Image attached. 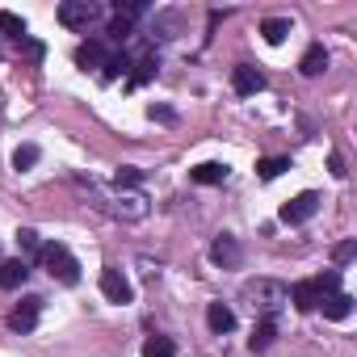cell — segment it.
<instances>
[{"label": "cell", "instance_id": "5", "mask_svg": "<svg viewBox=\"0 0 357 357\" xmlns=\"http://www.w3.org/2000/svg\"><path fill=\"white\" fill-rule=\"evenodd\" d=\"M315 211H319V194H315V190H303L298 198H290V202L282 206V223H307Z\"/></svg>", "mask_w": 357, "mask_h": 357}, {"label": "cell", "instance_id": "32", "mask_svg": "<svg viewBox=\"0 0 357 357\" xmlns=\"http://www.w3.org/2000/svg\"><path fill=\"white\" fill-rule=\"evenodd\" d=\"M147 114H151V118H160V122H172V109H160V105H151Z\"/></svg>", "mask_w": 357, "mask_h": 357}, {"label": "cell", "instance_id": "24", "mask_svg": "<svg viewBox=\"0 0 357 357\" xmlns=\"http://www.w3.org/2000/svg\"><path fill=\"white\" fill-rule=\"evenodd\" d=\"M38 155H43V151H38L34 143H22V147L13 151V168H17V172H26V168H34V164H38Z\"/></svg>", "mask_w": 357, "mask_h": 357}, {"label": "cell", "instance_id": "3", "mask_svg": "<svg viewBox=\"0 0 357 357\" xmlns=\"http://www.w3.org/2000/svg\"><path fill=\"white\" fill-rule=\"evenodd\" d=\"M59 22L68 30H89L93 22H101V5H97V0H63V5H59Z\"/></svg>", "mask_w": 357, "mask_h": 357}, {"label": "cell", "instance_id": "6", "mask_svg": "<svg viewBox=\"0 0 357 357\" xmlns=\"http://www.w3.org/2000/svg\"><path fill=\"white\" fill-rule=\"evenodd\" d=\"M105 59H109V51H105V43H101V38H89V43H80V47H76V68H84V72H101V68H105Z\"/></svg>", "mask_w": 357, "mask_h": 357}, {"label": "cell", "instance_id": "29", "mask_svg": "<svg viewBox=\"0 0 357 357\" xmlns=\"http://www.w3.org/2000/svg\"><path fill=\"white\" fill-rule=\"evenodd\" d=\"M17 51H22V55H26V59H34V63H38V59H43V55H47V51H43V43H34V38H30V34H26V38H22V43H17Z\"/></svg>", "mask_w": 357, "mask_h": 357}, {"label": "cell", "instance_id": "1", "mask_svg": "<svg viewBox=\"0 0 357 357\" xmlns=\"http://www.w3.org/2000/svg\"><path fill=\"white\" fill-rule=\"evenodd\" d=\"M244 298H248L252 311H261L265 319H273V315L290 303V290H286L282 282H273V278H257V282L244 286Z\"/></svg>", "mask_w": 357, "mask_h": 357}, {"label": "cell", "instance_id": "25", "mask_svg": "<svg viewBox=\"0 0 357 357\" xmlns=\"http://www.w3.org/2000/svg\"><path fill=\"white\" fill-rule=\"evenodd\" d=\"M17 248H22V261H26V257H38V248H43L38 231H34V227H22V231H17Z\"/></svg>", "mask_w": 357, "mask_h": 357}, {"label": "cell", "instance_id": "9", "mask_svg": "<svg viewBox=\"0 0 357 357\" xmlns=\"http://www.w3.org/2000/svg\"><path fill=\"white\" fill-rule=\"evenodd\" d=\"M38 311H43V298H34V294L22 298V307L9 315V328H13V332H34V328H38Z\"/></svg>", "mask_w": 357, "mask_h": 357}, {"label": "cell", "instance_id": "8", "mask_svg": "<svg viewBox=\"0 0 357 357\" xmlns=\"http://www.w3.org/2000/svg\"><path fill=\"white\" fill-rule=\"evenodd\" d=\"M101 294H105L109 303H130V298H135V290H130V282L122 278V269H105V273H101Z\"/></svg>", "mask_w": 357, "mask_h": 357}, {"label": "cell", "instance_id": "11", "mask_svg": "<svg viewBox=\"0 0 357 357\" xmlns=\"http://www.w3.org/2000/svg\"><path fill=\"white\" fill-rule=\"evenodd\" d=\"M211 257H215V265L236 269V265H240V244H236V236H219V240L211 244Z\"/></svg>", "mask_w": 357, "mask_h": 357}, {"label": "cell", "instance_id": "21", "mask_svg": "<svg viewBox=\"0 0 357 357\" xmlns=\"http://www.w3.org/2000/svg\"><path fill=\"white\" fill-rule=\"evenodd\" d=\"M0 34H9L13 43H22L26 38V17H17V13L5 9V13H0Z\"/></svg>", "mask_w": 357, "mask_h": 357}, {"label": "cell", "instance_id": "23", "mask_svg": "<svg viewBox=\"0 0 357 357\" xmlns=\"http://www.w3.org/2000/svg\"><path fill=\"white\" fill-rule=\"evenodd\" d=\"M155 68H160V63H155V55H143V59L135 63V72H130V89H139V84H147V80L155 76Z\"/></svg>", "mask_w": 357, "mask_h": 357}, {"label": "cell", "instance_id": "18", "mask_svg": "<svg viewBox=\"0 0 357 357\" xmlns=\"http://www.w3.org/2000/svg\"><path fill=\"white\" fill-rule=\"evenodd\" d=\"M286 34H290V22H286V17H265V22H261V38H265L269 47L286 43Z\"/></svg>", "mask_w": 357, "mask_h": 357}, {"label": "cell", "instance_id": "19", "mask_svg": "<svg viewBox=\"0 0 357 357\" xmlns=\"http://www.w3.org/2000/svg\"><path fill=\"white\" fill-rule=\"evenodd\" d=\"M286 168H290V155H265L257 164V176H261V181H273V176H282Z\"/></svg>", "mask_w": 357, "mask_h": 357}, {"label": "cell", "instance_id": "27", "mask_svg": "<svg viewBox=\"0 0 357 357\" xmlns=\"http://www.w3.org/2000/svg\"><path fill=\"white\" fill-rule=\"evenodd\" d=\"M130 34H135V22H130V17H122V13H118V17H114V22H109V38H114V43H126V38H130Z\"/></svg>", "mask_w": 357, "mask_h": 357}, {"label": "cell", "instance_id": "4", "mask_svg": "<svg viewBox=\"0 0 357 357\" xmlns=\"http://www.w3.org/2000/svg\"><path fill=\"white\" fill-rule=\"evenodd\" d=\"M147 211H151V202H147L139 190H122V194L114 198V215H118V219H126V223L147 219Z\"/></svg>", "mask_w": 357, "mask_h": 357}, {"label": "cell", "instance_id": "2", "mask_svg": "<svg viewBox=\"0 0 357 357\" xmlns=\"http://www.w3.org/2000/svg\"><path fill=\"white\" fill-rule=\"evenodd\" d=\"M38 261H43V269H47L51 278H59L63 286H76V282H80V261H76L63 244H43V248H38Z\"/></svg>", "mask_w": 357, "mask_h": 357}, {"label": "cell", "instance_id": "13", "mask_svg": "<svg viewBox=\"0 0 357 357\" xmlns=\"http://www.w3.org/2000/svg\"><path fill=\"white\" fill-rule=\"evenodd\" d=\"M206 324H211V332H219V336H223V332H231V328H236V311H231L227 303H211V307H206Z\"/></svg>", "mask_w": 357, "mask_h": 357}, {"label": "cell", "instance_id": "16", "mask_svg": "<svg viewBox=\"0 0 357 357\" xmlns=\"http://www.w3.org/2000/svg\"><path fill=\"white\" fill-rule=\"evenodd\" d=\"M273 336H278V324H273V319H261V324L252 328V336H248V349H252V353H265V349L273 344Z\"/></svg>", "mask_w": 357, "mask_h": 357}, {"label": "cell", "instance_id": "10", "mask_svg": "<svg viewBox=\"0 0 357 357\" xmlns=\"http://www.w3.org/2000/svg\"><path fill=\"white\" fill-rule=\"evenodd\" d=\"M30 278V261H0V290H22Z\"/></svg>", "mask_w": 357, "mask_h": 357}, {"label": "cell", "instance_id": "7", "mask_svg": "<svg viewBox=\"0 0 357 357\" xmlns=\"http://www.w3.org/2000/svg\"><path fill=\"white\" fill-rule=\"evenodd\" d=\"M231 84L240 97H257L265 89V72H257L252 63H240V68H231Z\"/></svg>", "mask_w": 357, "mask_h": 357}, {"label": "cell", "instance_id": "12", "mask_svg": "<svg viewBox=\"0 0 357 357\" xmlns=\"http://www.w3.org/2000/svg\"><path fill=\"white\" fill-rule=\"evenodd\" d=\"M319 307H324V315L328 319H349L353 315V294H344V290H336V294H328V298H319Z\"/></svg>", "mask_w": 357, "mask_h": 357}, {"label": "cell", "instance_id": "15", "mask_svg": "<svg viewBox=\"0 0 357 357\" xmlns=\"http://www.w3.org/2000/svg\"><path fill=\"white\" fill-rule=\"evenodd\" d=\"M290 303H294L298 311H315V307H319V290H315V278H311V282H298V286L290 290Z\"/></svg>", "mask_w": 357, "mask_h": 357}, {"label": "cell", "instance_id": "17", "mask_svg": "<svg viewBox=\"0 0 357 357\" xmlns=\"http://www.w3.org/2000/svg\"><path fill=\"white\" fill-rule=\"evenodd\" d=\"M190 176H194L198 185H219V181H227V164H215L211 160V164H198Z\"/></svg>", "mask_w": 357, "mask_h": 357}, {"label": "cell", "instance_id": "31", "mask_svg": "<svg viewBox=\"0 0 357 357\" xmlns=\"http://www.w3.org/2000/svg\"><path fill=\"white\" fill-rule=\"evenodd\" d=\"M328 168H332V176H344V172H349V168H344V160H340V155H332V160H328Z\"/></svg>", "mask_w": 357, "mask_h": 357}, {"label": "cell", "instance_id": "20", "mask_svg": "<svg viewBox=\"0 0 357 357\" xmlns=\"http://www.w3.org/2000/svg\"><path fill=\"white\" fill-rule=\"evenodd\" d=\"M143 357H176V344L168 336H147L143 340Z\"/></svg>", "mask_w": 357, "mask_h": 357}, {"label": "cell", "instance_id": "30", "mask_svg": "<svg viewBox=\"0 0 357 357\" xmlns=\"http://www.w3.org/2000/svg\"><path fill=\"white\" fill-rule=\"evenodd\" d=\"M332 257H336V265H349V261L357 257V244H353V240H344V244H336V252H332Z\"/></svg>", "mask_w": 357, "mask_h": 357}, {"label": "cell", "instance_id": "22", "mask_svg": "<svg viewBox=\"0 0 357 357\" xmlns=\"http://www.w3.org/2000/svg\"><path fill=\"white\" fill-rule=\"evenodd\" d=\"M126 68H130V55H126V51H114V55L105 59V68H101V80H118Z\"/></svg>", "mask_w": 357, "mask_h": 357}, {"label": "cell", "instance_id": "28", "mask_svg": "<svg viewBox=\"0 0 357 357\" xmlns=\"http://www.w3.org/2000/svg\"><path fill=\"white\" fill-rule=\"evenodd\" d=\"M139 181H143V168H130V164L118 168V190H135Z\"/></svg>", "mask_w": 357, "mask_h": 357}, {"label": "cell", "instance_id": "26", "mask_svg": "<svg viewBox=\"0 0 357 357\" xmlns=\"http://www.w3.org/2000/svg\"><path fill=\"white\" fill-rule=\"evenodd\" d=\"M315 290H319V298L336 294V290H340V269H328V273H319V278H315Z\"/></svg>", "mask_w": 357, "mask_h": 357}, {"label": "cell", "instance_id": "14", "mask_svg": "<svg viewBox=\"0 0 357 357\" xmlns=\"http://www.w3.org/2000/svg\"><path fill=\"white\" fill-rule=\"evenodd\" d=\"M324 68H328V51H324V43L307 47V55L298 59V72H303V76H319Z\"/></svg>", "mask_w": 357, "mask_h": 357}]
</instances>
